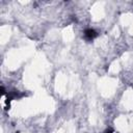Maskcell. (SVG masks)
I'll list each match as a JSON object with an SVG mask.
<instances>
[{"instance_id": "2", "label": "cell", "mask_w": 133, "mask_h": 133, "mask_svg": "<svg viewBox=\"0 0 133 133\" xmlns=\"http://www.w3.org/2000/svg\"><path fill=\"white\" fill-rule=\"evenodd\" d=\"M104 133H114V132H113V130H112V129H108V130H106Z\"/></svg>"}, {"instance_id": "1", "label": "cell", "mask_w": 133, "mask_h": 133, "mask_svg": "<svg viewBox=\"0 0 133 133\" xmlns=\"http://www.w3.org/2000/svg\"><path fill=\"white\" fill-rule=\"evenodd\" d=\"M83 35H84V38H85L86 41L90 42V41H94V39L99 35V33H98V31H96L94 28H86V29L84 30V32H83Z\"/></svg>"}]
</instances>
